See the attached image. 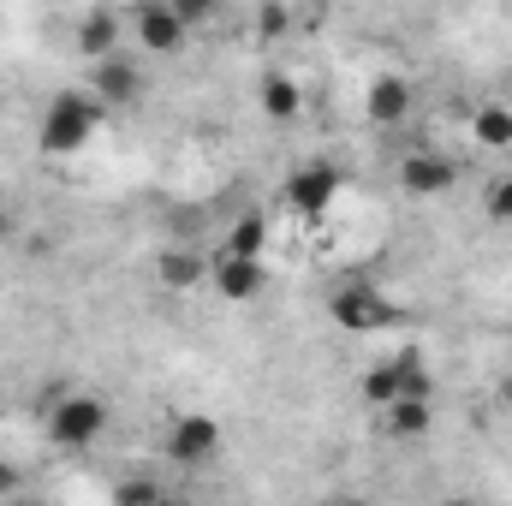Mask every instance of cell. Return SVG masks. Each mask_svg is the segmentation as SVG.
Listing matches in <instances>:
<instances>
[{"instance_id":"cell-1","label":"cell","mask_w":512,"mask_h":506,"mask_svg":"<svg viewBox=\"0 0 512 506\" xmlns=\"http://www.w3.org/2000/svg\"><path fill=\"white\" fill-rule=\"evenodd\" d=\"M102 102L90 96V90H66V96H54L48 108H42V126H36V149L42 155H78L96 126H102Z\"/></svg>"},{"instance_id":"cell-2","label":"cell","mask_w":512,"mask_h":506,"mask_svg":"<svg viewBox=\"0 0 512 506\" xmlns=\"http://www.w3.org/2000/svg\"><path fill=\"white\" fill-rule=\"evenodd\" d=\"M102 429H108V405H102L96 393H78V387H66V393L48 405V417H42V435H48L54 447H66V453L96 447Z\"/></svg>"},{"instance_id":"cell-3","label":"cell","mask_w":512,"mask_h":506,"mask_svg":"<svg viewBox=\"0 0 512 506\" xmlns=\"http://www.w3.org/2000/svg\"><path fill=\"white\" fill-rule=\"evenodd\" d=\"M328 316H334L340 334H382V328H399V322H405V310L387 298L382 286H370V280L334 286V292H328Z\"/></svg>"},{"instance_id":"cell-4","label":"cell","mask_w":512,"mask_h":506,"mask_svg":"<svg viewBox=\"0 0 512 506\" xmlns=\"http://www.w3.org/2000/svg\"><path fill=\"white\" fill-rule=\"evenodd\" d=\"M429 364L417 358V352H399V358H382V364H370L364 381H358V393H364V405H376L387 411L393 399H429Z\"/></svg>"},{"instance_id":"cell-5","label":"cell","mask_w":512,"mask_h":506,"mask_svg":"<svg viewBox=\"0 0 512 506\" xmlns=\"http://www.w3.org/2000/svg\"><path fill=\"white\" fill-rule=\"evenodd\" d=\"M393 179H399V191H405V197L429 203V197H447V191L459 185V161H453V155H441V149H429V143H411V149L399 155Z\"/></svg>"},{"instance_id":"cell-6","label":"cell","mask_w":512,"mask_h":506,"mask_svg":"<svg viewBox=\"0 0 512 506\" xmlns=\"http://www.w3.org/2000/svg\"><path fill=\"white\" fill-rule=\"evenodd\" d=\"M215 453H221V423H215L209 411H179V417L167 423V459H173V465L197 471V465H209Z\"/></svg>"},{"instance_id":"cell-7","label":"cell","mask_w":512,"mask_h":506,"mask_svg":"<svg viewBox=\"0 0 512 506\" xmlns=\"http://www.w3.org/2000/svg\"><path fill=\"white\" fill-rule=\"evenodd\" d=\"M340 167L334 161H304V167H292V179H286V203L298 209V215H322L334 197H340Z\"/></svg>"},{"instance_id":"cell-8","label":"cell","mask_w":512,"mask_h":506,"mask_svg":"<svg viewBox=\"0 0 512 506\" xmlns=\"http://www.w3.org/2000/svg\"><path fill=\"white\" fill-rule=\"evenodd\" d=\"M90 96H96L102 108H131V102L143 96V66H137L131 54L96 60V66H90Z\"/></svg>"},{"instance_id":"cell-9","label":"cell","mask_w":512,"mask_h":506,"mask_svg":"<svg viewBox=\"0 0 512 506\" xmlns=\"http://www.w3.org/2000/svg\"><path fill=\"white\" fill-rule=\"evenodd\" d=\"M126 18H131L137 42H143L149 54H179V48H185V36H191V30L173 18V6H167V0H143V6H131Z\"/></svg>"},{"instance_id":"cell-10","label":"cell","mask_w":512,"mask_h":506,"mask_svg":"<svg viewBox=\"0 0 512 506\" xmlns=\"http://www.w3.org/2000/svg\"><path fill=\"white\" fill-rule=\"evenodd\" d=\"M209 286H215L227 304H251L256 292L268 286V268H262V262H245V256H215V262H209Z\"/></svg>"},{"instance_id":"cell-11","label":"cell","mask_w":512,"mask_h":506,"mask_svg":"<svg viewBox=\"0 0 512 506\" xmlns=\"http://www.w3.org/2000/svg\"><path fill=\"white\" fill-rule=\"evenodd\" d=\"M256 108L274 120V126H292L304 114V84L292 72H262L256 78Z\"/></svg>"},{"instance_id":"cell-12","label":"cell","mask_w":512,"mask_h":506,"mask_svg":"<svg viewBox=\"0 0 512 506\" xmlns=\"http://www.w3.org/2000/svg\"><path fill=\"white\" fill-rule=\"evenodd\" d=\"M364 114H370V126H399V120L411 114V78H399V72L370 78V90H364Z\"/></svg>"},{"instance_id":"cell-13","label":"cell","mask_w":512,"mask_h":506,"mask_svg":"<svg viewBox=\"0 0 512 506\" xmlns=\"http://www.w3.org/2000/svg\"><path fill=\"white\" fill-rule=\"evenodd\" d=\"M120 30H126V12H114V6H90L78 18V48L90 54V66L108 60V54H120Z\"/></svg>"},{"instance_id":"cell-14","label":"cell","mask_w":512,"mask_h":506,"mask_svg":"<svg viewBox=\"0 0 512 506\" xmlns=\"http://www.w3.org/2000/svg\"><path fill=\"white\" fill-rule=\"evenodd\" d=\"M435 429V405L429 399H393L382 411V435H393V441H423Z\"/></svg>"},{"instance_id":"cell-15","label":"cell","mask_w":512,"mask_h":506,"mask_svg":"<svg viewBox=\"0 0 512 506\" xmlns=\"http://www.w3.org/2000/svg\"><path fill=\"white\" fill-rule=\"evenodd\" d=\"M155 280H161L167 292H191V286H203V280H209V256L161 251V256H155Z\"/></svg>"},{"instance_id":"cell-16","label":"cell","mask_w":512,"mask_h":506,"mask_svg":"<svg viewBox=\"0 0 512 506\" xmlns=\"http://www.w3.org/2000/svg\"><path fill=\"white\" fill-rule=\"evenodd\" d=\"M262 251H268V221H262V215H239V221H233V233H227V245H221V256L262 262Z\"/></svg>"},{"instance_id":"cell-17","label":"cell","mask_w":512,"mask_h":506,"mask_svg":"<svg viewBox=\"0 0 512 506\" xmlns=\"http://www.w3.org/2000/svg\"><path fill=\"white\" fill-rule=\"evenodd\" d=\"M471 137H477L483 149H512V108H501V102L477 108V120H471Z\"/></svg>"},{"instance_id":"cell-18","label":"cell","mask_w":512,"mask_h":506,"mask_svg":"<svg viewBox=\"0 0 512 506\" xmlns=\"http://www.w3.org/2000/svg\"><path fill=\"white\" fill-rule=\"evenodd\" d=\"M114 506H167V489H161L155 477H126V483L114 489Z\"/></svg>"},{"instance_id":"cell-19","label":"cell","mask_w":512,"mask_h":506,"mask_svg":"<svg viewBox=\"0 0 512 506\" xmlns=\"http://www.w3.org/2000/svg\"><path fill=\"white\" fill-rule=\"evenodd\" d=\"M167 6H173V18H179L185 30H203V24H215V18H221V6H215V0H167Z\"/></svg>"},{"instance_id":"cell-20","label":"cell","mask_w":512,"mask_h":506,"mask_svg":"<svg viewBox=\"0 0 512 506\" xmlns=\"http://www.w3.org/2000/svg\"><path fill=\"white\" fill-rule=\"evenodd\" d=\"M483 215H489V221H512V173L507 179H489V191H483Z\"/></svg>"},{"instance_id":"cell-21","label":"cell","mask_w":512,"mask_h":506,"mask_svg":"<svg viewBox=\"0 0 512 506\" xmlns=\"http://www.w3.org/2000/svg\"><path fill=\"white\" fill-rule=\"evenodd\" d=\"M286 24H292V12H286V6H274V0H268V6H256V36H280Z\"/></svg>"},{"instance_id":"cell-22","label":"cell","mask_w":512,"mask_h":506,"mask_svg":"<svg viewBox=\"0 0 512 506\" xmlns=\"http://www.w3.org/2000/svg\"><path fill=\"white\" fill-rule=\"evenodd\" d=\"M18 495H24V471H18V465H12V459L0 453V501L12 506Z\"/></svg>"},{"instance_id":"cell-23","label":"cell","mask_w":512,"mask_h":506,"mask_svg":"<svg viewBox=\"0 0 512 506\" xmlns=\"http://www.w3.org/2000/svg\"><path fill=\"white\" fill-rule=\"evenodd\" d=\"M12 233H18V221H12V215H6V209H0V245H6V239H12Z\"/></svg>"},{"instance_id":"cell-24","label":"cell","mask_w":512,"mask_h":506,"mask_svg":"<svg viewBox=\"0 0 512 506\" xmlns=\"http://www.w3.org/2000/svg\"><path fill=\"white\" fill-rule=\"evenodd\" d=\"M322 506H370L364 495H334V501H322Z\"/></svg>"},{"instance_id":"cell-25","label":"cell","mask_w":512,"mask_h":506,"mask_svg":"<svg viewBox=\"0 0 512 506\" xmlns=\"http://www.w3.org/2000/svg\"><path fill=\"white\" fill-rule=\"evenodd\" d=\"M435 506H483L477 495H447V501H435Z\"/></svg>"},{"instance_id":"cell-26","label":"cell","mask_w":512,"mask_h":506,"mask_svg":"<svg viewBox=\"0 0 512 506\" xmlns=\"http://www.w3.org/2000/svg\"><path fill=\"white\" fill-rule=\"evenodd\" d=\"M12 506H54V501H42V495H18Z\"/></svg>"},{"instance_id":"cell-27","label":"cell","mask_w":512,"mask_h":506,"mask_svg":"<svg viewBox=\"0 0 512 506\" xmlns=\"http://www.w3.org/2000/svg\"><path fill=\"white\" fill-rule=\"evenodd\" d=\"M507 399H512V381H507Z\"/></svg>"}]
</instances>
